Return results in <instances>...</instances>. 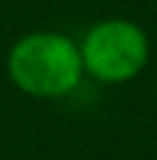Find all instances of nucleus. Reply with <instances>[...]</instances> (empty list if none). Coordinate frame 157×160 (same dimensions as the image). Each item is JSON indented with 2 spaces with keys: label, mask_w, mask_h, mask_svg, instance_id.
Returning <instances> with one entry per match:
<instances>
[{
  "label": "nucleus",
  "mask_w": 157,
  "mask_h": 160,
  "mask_svg": "<svg viewBox=\"0 0 157 160\" xmlns=\"http://www.w3.org/2000/svg\"><path fill=\"white\" fill-rule=\"evenodd\" d=\"M11 82L29 97L58 100L81 84L84 63L78 42L63 32H29L18 37L5 58Z\"/></svg>",
  "instance_id": "f257e3e1"
},
{
  "label": "nucleus",
  "mask_w": 157,
  "mask_h": 160,
  "mask_svg": "<svg viewBox=\"0 0 157 160\" xmlns=\"http://www.w3.org/2000/svg\"><path fill=\"white\" fill-rule=\"evenodd\" d=\"M149 37L136 21L102 18L84 32L78 52L84 76L100 84H126L149 63Z\"/></svg>",
  "instance_id": "f03ea898"
}]
</instances>
